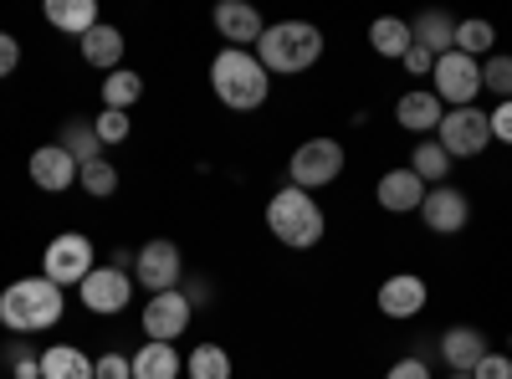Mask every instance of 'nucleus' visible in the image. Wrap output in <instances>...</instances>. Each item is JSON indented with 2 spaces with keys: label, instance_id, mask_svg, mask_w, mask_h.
<instances>
[{
  "label": "nucleus",
  "instance_id": "f257e3e1",
  "mask_svg": "<svg viewBox=\"0 0 512 379\" xmlns=\"http://www.w3.org/2000/svg\"><path fill=\"white\" fill-rule=\"evenodd\" d=\"M62 313H67V292L47 277H16L6 292H0V328H11L16 339L57 328Z\"/></svg>",
  "mask_w": 512,
  "mask_h": 379
},
{
  "label": "nucleus",
  "instance_id": "f03ea898",
  "mask_svg": "<svg viewBox=\"0 0 512 379\" xmlns=\"http://www.w3.org/2000/svg\"><path fill=\"white\" fill-rule=\"evenodd\" d=\"M210 88L231 113H251L272 98V72L256 62V52L241 47H221L216 62H210Z\"/></svg>",
  "mask_w": 512,
  "mask_h": 379
},
{
  "label": "nucleus",
  "instance_id": "7ed1b4c3",
  "mask_svg": "<svg viewBox=\"0 0 512 379\" xmlns=\"http://www.w3.org/2000/svg\"><path fill=\"white\" fill-rule=\"evenodd\" d=\"M323 57V31L313 21H272L256 41V62L272 77H297Z\"/></svg>",
  "mask_w": 512,
  "mask_h": 379
},
{
  "label": "nucleus",
  "instance_id": "20e7f679",
  "mask_svg": "<svg viewBox=\"0 0 512 379\" xmlns=\"http://www.w3.org/2000/svg\"><path fill=\"white\" fill-rule=\"evenodd\" d=\"M267 231H272L282 246H292V251H313V246L323 241L328 221H323V205H318L308 190L282 185V190L267 200Z\"/></svg>",
  "mask_w": 512,
  "mask_h": 379
},
{
  "label": "nucleus",
  "instance_id": "39448f33",
  "mask_svg": "<svg viewBox=\"0 0 512 379\" xmlns=\"http://www.w3.org/2000/svg\"><path fill=\"white\" fill-rule=\"evenodd\" d=\"M93 267H98V246L82 236V231H62V236L47 241V251H41V277L57 282L62 292L67 287H82Z\"/></svg>",
  "mask_w": 512,
  "mask_h": 379
},
{
  "label": "nucleus",
  "instance_id": "423d86ee",
  "mask_svg": "<svg viewBox=\"0 0 512 379\" xmlns=\"http://www.w3.org/2000/svg\"><path fill=\"white\" fill-rule=\"evenodd\" d=\"M287 185H297V190H323V185H333L338 175H344V144L338 139H303L292 149V159H287Z\"/></svg>",
  "mask_w": 512,
  "mask_h": 379
},
{
  "label": "nucleus",
  "instance_id": "0eeeda50",
  "mask_svg": "<svg viewBox=\"0 0 512 379\" xmlns=\"http://www.w3.org/2000/svg\"><path fill=\"white\" fill-rule=\"evenodd\" d=\"M436 144L451 154V159H477L487 144H492V123L487 113L472 103V108H446L441 129H436Z\"/></svg>",
  "mask_w": 512,
  "mask_h": 379
},
{
  "label": "nucleus",
  "instance_id": "6e6552de",
  "mask_svg": "<svg viewBox=\"0 0 512 379\" xmlns=\"http://www.w3.org/2000/svg\"><path fill=\"white\" fill-rule=\"evenodd\" d=\"M431 82H436L431 93H436L446 108H472L477 93H482V62L466 57V52H446V57H436Z\"/></svg>",
  "mask_w": 512,
  "mask_h": 379
},
{
  "label": "nucleus",
  "instance_id": "1a4fd4ad",
  "mask_svg": "<svg viewBox=\"0 0 512 379\" xmlns=\"http://www.w3.org/2000/svg\"><path fill=\"white\" fill-rule=\"evenodd\" d=\"M180 277H185V257H180L175 241L154 236V241H144V246L134 251V282L149 287V298H154V292H175Z\"/></svg>",
  "mask_w": 512,
  "mask_h": 379
},
{
  "label": "nucleus",
  "instance_id": "9d476101",
  "mask_svg": "<svg viewBox=\"0 0 512 379\" xmlns=\"http://www.w3.org/2000/svg\"><path fill=\"white\" fill-rule=\"evenodd\" d=\"M77 298H82V308L98 313V318H118L128 303H134V277L103 262V267L88 272V282L77 287Z\"/></svg>",
  "mask_w": 512,
  "mask_h": 379
},
{
  "label": "nucleus",
  "instance_id": "9b49d317",
  "mask_svg": "<svg viewBox=\"0 0 512 379\" xmlns=\"http://www.w3.org/2000/svg\"><path fill=\"white\" fill-rule=\"evenodd\" d=\"M190 318H195V308H190V298H185L180 287L175 292H154V298L144 303V313H139L149 344H175L180 333L190 328Z\"/></svg>",
  "mask_w": 512,
  "mask_h": 379
},
{
  "label": "nucleus",
  "instance_id": "f8f14e48",
  "mask_svg": "<svg viewBox=\"0 0 512 379\" xmlns=\"http://www.w3.org/2000/svg\"><path fill=\"white\" fill-rule=\"evenodd\" d=\"M420 221L436 236H456L466 221H472V200H466V190H456V185H431L425 190V205H420Z\"/></svg>",
  "mask_w": 512,
  "mask_h": 379
},
{
  "label": "nucleus",
  "instance_id": "ddd939ff",
  "mask_svg": "<svg viewBox=\"0 0 512 379\" xmlns=\"http://www.w3.org/2000/svg\"><path fill=\"white\" fill-rule=\"evenodd\" d=\"M425 303H431V287H425V277H415V272H395V277L379 282V313L384 318H395V323L420 318Z\"/></svg>",
  "mask_w": 512,
  "mask_h": 379
},
{
  "label": "nucleus",
  "instance_id": "4468645a",
  "mask_svg": "<svg viewBox=\"0 0 512 379\" xmlns=\"http://www.w3.org/2000/svg\"><path fill=\"white\" fill-rule=\"evenodd\" d=\"M26 170H31V185L47 190V195H62V190L77 185V159H72L62 144H36Z\"/></svg>",
  "mask_w": 512,
  "mask_h": 379
},
{
  "label": "nucleus",
  "instance_id": "2eb2a0df",
  "mask_svg": "<svg viewBox=\"0 0 512 379\" xmlns=\"http://www.w3.org/2000/svg\"><path fill=\"white\" fill-rule=\"evenodd\" d=\"M441 118H446V103L431 93V88H410V93H400V103H395V123L405 134H415V139H431L436 129H441Z\"/></svg>",
  "mask_w": 512,
  "mask_h": 379
},
{
  "label": "nucleus",
  "instance_id": "dca6fc26",
  "mask_svg": "<svg viewBox=\"0 0 512 379\" xmlns=\"http://www.w3.org/2000/svg\"><path fill=\"white\" fill-rule=\"evenodd\" d=\"M487 354H492V349H487V333L472 328V323H451V328L441 333V359H446L451 374H472Z\"/></svg>",
  "mask_w": 512,
  "mask_h": 379
},
{
  "label": "nucleus",
  "instance_id": "f3484780",
  "mask_svg": "<svg viewBox=\"0 0 512 379\" xmlns=\"http://www.w3.org/2000/svg\"><path fill=\"white\" fill-rule=\"evenodd\" d=\"M425 185L410 164H400V170H390V175H379V185H374V200L390 210V216H410V210H420L425 205Z\"/></svg>",
  "mask_w": 512,
  "mask_h": 379
},
{
  "label": "nucleus",
  "instance_id": "a211bd4d",
  "mask_svg": "<svg viewBox=\"0 0 512 379\" xmlns=\"http://www.w3.org/2000/svg\"><path fill=\"white\" fill-rule=\"evenodd\" d=\"M216 31L231 41V47H241V52H251L256 41H262V31H267V21H262V11L256 6H246V0H221L216 6Z\"/></svg>",
  "mask_w": 512,
  "mask_h": 379
},
{
  "label": "nucleus",
  "instance_id": "6ab92c4d",
  "mask_svg": "<svg viewBox=\"0 0 512 379\" xmlns=\"http://www.w3.org/2000/svg\"><path fill=\"white\" fill-rule=\"evenodd\" d=\"M123 47H128V41H123V31H118V26H108V21H98L88 36L77 41L82 62H88V67H98V72H118V67H123Z\"/></svg>",
  "mask_w": 512,
  "mask_h": 379
},
{
  "label": "nucleus",
  "instance_id": "aec40b11",
  "mask_svg": "<svg viewBox=\"0 0 512 379\" xmlns=\"http://www.w3.org/2000/svg\"><path fill=\"white\" fill-rule=\"evenodd\" d=\"M41 16H47V26H57V31H67V36H88L103 16H98V0H47L41 6Z\"/></svg>",
  "mask_w": 512,
  "mask_h": 379
},
{
  "label": "nucleus",
  "instance_id": "412c9836",
  "mask_svg": "<svg viewBox=\"0 0 512 379\" xmlns=\"http://www.w3.org/2000/svg\"><path fill=\"white\" fill-rule=\"evenodd\" d=\"M410 36H415V47H425L431 57L456 52V21L446 11H425L420 21H410Z\"/></svg>",
  "mask_w": 512,
  "mask_h": 379
},
{
  "label": "nucleus",
  "instance_id": "4be33fe9",
  "mask_svg": "<svg viewBox=\"0 0 512 379\" xmlns=\"http://www.w3.org/2000/svg\"><path fill=\"white\" fill-rule=\"evenodd\" d=\"M41 379H93V359L77 344H52L41 349Z\"/></svg>",
  "mask_w": 512,
  "mask_h": 379
},
{
  "label": "nucleus",
  "instance_id": "5701e85b",
  "mask_svg": "<svg viewBox=\"0 0 512 379\" xmlns=\"http://www.w3.org/2000/svg\"><path fill=\"white\" fill-rule=\"evenodd\" d=\"M369 47H374V57H390V62H400V57L415 47L410 21H400V16H379V21L369 26Z\"/></svg>",
  "mask_w": 512,
  "mask_h": 379
},
{
  "label": "nucleus",
  "instance_id": "b1692460",
  "mask_svg": "<svg viewBox=\"0 0 512 379\" xmlns=\"http://www.w3.org/2000/svg\"><path fill=\"white\" fill-rule=\"evenodd\" d=\"M185 374V359L175 344H144L134 354V379H180Z\"/></svg>",
  "mask_w": 512,
  "mask_h": 379
},
{
  "label": "nucleus",
  "instance_id": "393cba45",
  "mask_svg": "<svg viewBox=\"0 0 512 379\" xmlns=\"http://www.w3.org/2000/svg\"><path fill=\"white\" fill-rule=\"evenodd\" d=\"M57 144L77 159V170H82V164H93V159H103V139H98V129H93V118H67Z\"/></svg>",
  "mask_w": 512,
  "mask_h": 379
},
{
  "label": "nucleus",
  "instance_id": "a878e982",
  "mask_svg": "<svg viewBox=\"0 0 512 379\" xmlns=\"http://www.w3.org/2000/svg\"><path fill=\"white\" fill-rule=\"evenodd\" d=\"M410 170L425 180V185H446L451 175V154L436 144V139H415V154H410Z\"/></svg>",
  "mask_w": 512,
  "mask_h": 379
},
{
  "label": "nucleus",
  "instance_id": "bb28decb",
  "mask_svg": "<svg viewBox=\"0 0 512 379\" xmlns=\"http://www.w3.org/2000/svg\"><path fill=\"white\" fill-rule=\"evenodd\" d=\"M185 374H190V379H231L236 369H231V354H226L221 344H195V349L185 354Z\"/></svg>",
  "mask_w": 512,
  "mask_h": 379
},
{
  "label": "nucleus",
  "instance_id": "cd10ccee",
  "mask_svg": "<svg viewBox=\"0 0 512 379\" xmlns=\"http://www.w3.org/2000/svg\"><path fill=\"white\" fill-rule=\"evenodd\" d=\"M144 98V77L139 72H128V67H118V72H108V82H103V108H118V113H128Z\"/></svg>",
  "mask_w": 512,
  "mask_h": 379
},
{
  "label": "nucleus",
  "instance_id": "c85d7f7f",
  "mask_svg": "<svg viewBox=\"0 0 512 379\" xmlns=\"http://www.w3.org/2000/svg\"><path fill=\"white\" fill-rule=\"evenodd\" d=\"M492 41H497V31H492V21H482V16H472V21H456V52H466V57H492Z\"/></svg>",
  "mask_w": 512,
  "mask_h": 379
},
{
  "label": "nucleus",
  "instance_id": "c756f323",
  "mask_svg": "<svg viewBox=\"0 0 512 379\" xmlns=\"http://www.w3.org/2000/svg\"><path fill=\"white\" fill-rule=\"evenodd\" d=\"M77 185L88 190L93 200H108V195H118V170L108 159H93V164H82V170H77Z\"/></svg>",
  "mask_w": 512,
  "mask_h": 379
},
{
  "label": "nucleus",
  "instance_id": "7c9ffc66",
  "mask_svg": "<svg viewBox=\"0 0 512 379\" xmlns=\"http://www.w3.org/2000/svg\"><path fill=\"white\" fill-rule=\"evenodd\" d=\"M482 93H492L497 103H512V57L507 52L482 62Z\"/></svg>",
  "mask_w": 512,
  "mask_h": 379
},
{
  "label": "nucleus",
  "instance_id": "2f4dec72",
  "mask_svg": "<svg viewBox=\"0 0 512 379\" xmlns=\"http://www.w3.org/2000/svg\"><path fill=\"white\" fill-rule=\"evenodd\" d=\"M128 113H118V108H103L98 118H93V129H98V139H103V149H113V144H123L128 139Z\"/></svg>",
  "mask_w": 512,
  "mask_h": 379
},
{
  "label": "nucleus",
  "instance_id": "473e14b6",
  "mask_svg": "<svg viewBox=\"0 0 512 379\" xmlns=\"http://www.w3.org/2000/svg\"><path fill=\"white\" fill-rule=\"evenodd\" d=\"M93 379H134V359L118 354V349H108V354L93 359Z\"/></svg>",
  "mask_w": 512,
  "mask_h": 379
},
{
  "label": "nucleus",
  "instance_id": "72a5a7b5",
  "mask_svg": "<svg viewBox=\"0 0 512 379\" xmlns=\"http://www.w3.org/2000/svg\"><path fill=\"white\" fill-rule=\"evenodd\" d=\"M11 379H41V354H31L26 344L11 349Z\"/></svg>",
  "mask_w": 512,
  "mask_h": 379
},
{
  "label": "nucleus",
  "instance_id": "f704fd0d",
  "mask_svg": "<svg viewBox=\"0 0 512 379\" xmlns=\"http://www.w3.org/2000/svg\"><path fill=\"white\" fill-rule=\"evenodd\" d=\"M472 379H512V359H507V354H487V359L472 369Z\"/></svg>",
  "mask_w": 512,
  "mask_h": 379
},
{
  "label": "nucleus",
  "instance_id": "c9c22d12",
  "mask_svg": "<svg viewBox=\"0 0 512 379\" xmlns=\"http://www.w3.org/2000/svg\"><path fill=\"white\" fill-rule=\"evenodd\" d=\"M21 67V41L11 31H0V77H11Z\"/></svg>",
  "mask_w": 512,
  "mask_h": 379
},
{
  "label": "nucleus",
  "instance_id": "e433bc0d",
  "mask_svg": "<svg viewBox=\"0 0 512 379\" xmlns=\"http://www.w3.org/2000/svg\"><path fill=\"white\" fill-rule=\"evenodd\" d=\"M400 62H405V72H410V77H431V72H436V57L425 52V47H410Z\"/></svg>",
  "mask_w": 512,
  "mask_h": 379
},
{
  "label": "nucleus",
  "instance_id": "4c0bfd02",
  "mask_svg": "<svg viewBox=\"0 0 512 379\" xmlns=\"http://www.w3.org/2000/svg\"><path fill=\"white\" fill-rule=\"evenodd\" d=\"M487 123H492V139L512 144V103H497V108L487 113Z\"/></svg>",
  "mask_w": 512,
  "mask_h": 379
},
{
  "label": "nucleus",
  "instance_id": "58836bf2",
  "mask_svg": "<svg viewBox=\"0 0 512 379\" xmlns=\"http://www.w3.org/2000/svg\"><path fill=\"white\" fill-rule=\"evenodd\" d=\"M384 379H431V369H425V359H400V364H390V374H384Z\"/></svg>",
  "mask_w": 512,
  "mask_h": 379
},
{
  "label": "nucleus",
  "instance_id": "ea45409f",
  "mask_svg": "<svg viewBox=\"0 0 512 379\" xmlns=\"http://www.w3.org/2000/svg\"><path fill=\"white\" fill-rule=\"evenodd\" d=\"M180 292H185V298H190V308H205L210 298H216V287H210L205 277H195V282H190V287H180Z\"/></svg>",
  "mask_w": 512,
  "mask_h": 379
},
{
  "label": "nucleus",
  "instance_id": "a19ab883",
  "mask_svg": "<svg viewBox=\"0 0 512 379\" xmlns=\"http://www.w3.org/2000/svg\"><path fill=\"white\" fill-rule=\"evenodd\" d=\"M108 267H118V272H128V277H134V251H128V246H113Z\"/></svg>",
  "mask_w": 512,
  "mask_h": 379
},
{
  "label": "nucleus",
  "instance_id": "79ce46f5",
  "mask_svg": "<svg viewBox=\"0 0 512 379\" xmlns=\"http://www.w3.org/2000/svg\"><path fill=\"white\" fill-rule=\"evenodd\" d=\"M446 379H472V374H446Z\"/></svg>",
  "mask_w": 512,
  "mask_h": 379
},
{
  "label": "nucleus",
  "instance_id": "37998d69",
  "mask_svg": "<svg viewBox=\"0 0 512 379\" xmlns=\"http://www.w3.org/2000/svg\"><path fill=\"white\" fill-rule=\"evenodd\" d=\"M507 359H512V339H507Z\"/></svg>",
  "mask_w": 512,
  "mask_h": 379
}]
</instances>
